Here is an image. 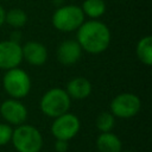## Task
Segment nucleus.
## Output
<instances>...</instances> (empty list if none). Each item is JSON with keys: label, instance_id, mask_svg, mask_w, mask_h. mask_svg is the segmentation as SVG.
Segmentation results:
<instances>
[{"label": "nucleus", "instance_id": "obj_1", "mask_svg": "<svg viewBox=\"0 0 152 152\" xmlns=\"http://www.w3.org/2000/svg\"><path fill=\"white\" fill-rule=\"evenodd\" d=\"M77 42L86 52L99 55L109 46L110 31L104 23L97 19L83 21L77 28Z\"/></svg>", "mask_w": 152, "mask_h": 152}, {"label": "nucleus", "instance_id": "obj_14", "mask_svg": "<svg viewBox=\"0 0 152 152\" xmlns=\"http://www.w3.org/2000/svg\"><path fill=\"white\" fill-rule=\"evenodd\" d=\"M137 56L139 61L150 66L152 65V37L145 36L137 44Z\"/></svg>", "mask_w": 152, "mask_h": 152}, {"label": "nucleus", "instance_id": "obj_5", "mask_svg": "<svg viewBox=\"0 0 152 152\" xmlns=\"http://www.w3.org/2000/svg\"><path fill=\"white\" fill-rule=\"evenodd\" d=\"M2 86L5 91L12 99L19 100L25 97L30 93L31 78L25 70L17 66V68L6 70L2 78Z\"/></svg>", "mask_w": 152, "mask_h": 152}, {"label": "nucleus", "instance_id": "obj_12", "mask_svg": "<svg viewBox=\"0 0 152 152\" xmlns=\"http://www.w3.org/2000/svg\"><path fill=\"white\" fill-rule=\"evenodd\" d=\"M65 91L68 93L70 99L83 100L90 95L91 83L86 77H75L68 82Z\"/></svg>", "mask_w": 152, "mask_h": 152}, {"label": "nucleus", "instance_id": "obj_18", "mask_svg": "<svg viewBox=\"0 0 152 152\" xmlns=\"http://www.w3.org/2000/svg\"><path fill=\"white\" fill-rule=\"evenodd\" d=\"M13 129L8 124H0V146L6 145L12 139Z\"/></svg>", "mask_w": 152, "mask_h": 152}, {"label": "nucleus", "instance_id": "obj_15", "mask_svg": "<svg viewBox=\"0 0 152 152\" xmlns=\"http://www.w3.org/2000/svg\"><path fill=\"white\" fill-rule=\"evenodd\" d=\"M81 8L84 15L91 19H99L106 12V4L104 0H84Z\"/></svg>", "mask_w": 152, "mask_h": 152}, {"label": "nucleus", "instance_id": "obj_8", "mask_svg": "<svg viewBox=\"0 0 152 152\" xmlns=\"http://www.w3.org/2000/svg\"><path fill=\"white\" fill-rule=\"evenodd\" d=\"M23 61L21 46L15 40L0 42V69L10 70L19 66Z\"/></svg>", "mask_w": 152, "mask_h": 152}, {"label": "nucleus", "instance_id": "obj_19", "mask_svg": "<svg viewBox=\"0 0 152 152\" xmlns=\"http://www.w3.org/2000/svg\"><path fill=\"white\" fill-rule=\"evenodd\" d=\"M68 141L66 140H62V139H56L55 141V150L57 152H66L68 151Z\"/></svg>", "mask_w": 152, "mask_h": 152}, {"label": "nucleus", "instance_id": "obj_2", "mask_svg": "<svg viewBox=\"0 0 152 152\" xmlns=\"http://www.w3.org/2000/svg\"><path fill=\"white\" fill-rule=\"evenodd\" d=\"M11 141L18 152H39L43 147V137L32 125H18Z\"/></svg>", "mask_w": 152, "mask_h": 152}, {"label": "nucleus", "instance_id": "obj_4", "mask_svg": "<svg viewBox=\"0 0 152 152\" xmlns=\"http://www.w3.org/2000/svg\"><path fill=\"white\" fill-rule=\"evenodd\" d=\"M71 99L69 97L65 89L62 88H51L49 89L40 99V109L42 112L50 118H57L66 113L70 108Z\"/></svg>", "mask_w": 152, "mask_h": 152}, {"label": "nucleus", "instance_id": "obj_9", "mask_svg": "<svg viewBox=\"0 0 152 152\" xmlns=\"http://www.w3.org/2000/svg\"><path fill=\"white\" fill-rule=\"evenodd\" d=\"M0 114L10 125H21L27 118L26 107L17 99L5 100L0 104Z\"/></svg>", "mask_w": 152, "mask_h": 152}, {"label": "nucleus", "instance_id": "obj_11", "mask_svg": "<svg viewBox=\"0 0 152 152\" xmlns=\"http://www.w3.org/2000/svg\"><path fill=\"white\" fill-rule=\"evenodd\" d=\"M23 51V59H25L28 64L34 65V66H40L45 64L48 59V50L44 44L31 40L24 44L21 46Z\"/></svg>", "mask_w": 152, "mask_h": 152}, {"label": "nucleus", "instance_id": "obj_7", "mask_svg": "<svg viewBox=\"0 0 152 152\" xmlns=\"http://www.w3.org/2000/svg\"><path fill=\"white\" fill-rule=\"evenodd\" d=\"M81 122L80 119L72 113H64L55 118L51 125V133L56 139H62L69 141L80 131Z\"/></svg>", "mask_w": 152, "mask_h": 152}, {"label": "nucleus", "instance_id": "obj_20", "mask_svg": "<svg viewBox=\"0 0 152 152\" xmlns=\"http://www.w3.org/2000/svg\"><path fill=\"white\" fill-rule=\"evenodd\" d=\"M5 15H6V11L0 6V26H2L5 23Z\"/></svg>", "mask_w": 152, "mask_h": 152}, {"label": "nucleus", "instance_id": "obj_13", "mask_svg": "<svg viewBox=\"0 0 152 152\" xmlns=\"http://www.w3.org/2000/svg\"><path fill=\"white\" fill-rule=\"evenodd\" d=\"M99 152H121L122 142L120 138L112 132H103L96 139Z\"/></svg>", "mask_w": 152, "mask_h": 152}, {"label": "nucleus", "instance_id": "obj_3", "mask_svg": "<svg viewBox=\"0 0 152 152\" xmlns=\"http://www.w3.org/2000/svg\"><path fill=\"white\" fill-rule=\"evenodd\" d=\"M84 13L81 7L75 5H65L58 7L52 14V25L62 32L76 31L84 21Z\"/></svg>", "mask_w": 152, "mask_h": 152}, {"label": "nucleus", "instance_id": "obj_17", "mask_svg": "<svg viewBox=\"0 0 152 152\" xmlns=\"http://www.w3.org/2000/svg\"><path fill=\"white\" fill-rule=\"evenodd\" d=\"M115 116L110 112H102L99 114L96 118V127L97 129L103 133V132H112L114 124H115Z\"/></svg>", "mask_w": 152, "mask_h": 152}, {"label": "nucleus", "instance_id": "obj_10", "mask_svg": "<svg viewBox=\"0 0 152 152\" xmlns=\"http://www.w3.org/2000/svg\"><path fill=\"white\" fill-rule=\"evenodd\" d=\"M82 48L77 40L68 39L59 44L56 51L57 59L63 65H74L82 56Z\"/></svg>", "mask_w": 152, "mask_h": 152}, {"label": "nucleus", "instance_id": "obj_21", "mask_svg": "<svg viewBox=\"0 0 152 152\" xmlns=\"http://www.w3.org/2000/svg\"><path fill=\"white\" fill-rule=\"evenodd\" d=\"M121 152H132V151H121Z\"/></svg>", "mask_w": 152, "mask_h": 152}, {"label": "nucleus", "instance_id": "obj_16", "mask_svg": "<svg viewBox=\"0 0 152 152\" xmlns=\"http://www.w3.org/2000/svg\"><path fill=\"white\" fill-rule=\"evenodd\" d=\"M27 21V14L20 10V8H12L8 12H6L5 15V23H7L10 26L19 28L23 27Z\"/></svg>", "mask_w": 152, "mask_h": 152}, {"label": "nucleus", "instance_id": "obj_6", "mask_svg": "<svg viewBox=\"0 0 152 152\" xmlns=\"http://www.w3.org/2000/svg\"><path fill=\"white\" fill-rule=\"evenodd\" d=\"M110 113L121 119H129L137 115L141 108V101L139 96L132 93H122L116 95L109 104Z\"/></svg>", "mask_w": 152, "mask_h": 152}]
</instances>
